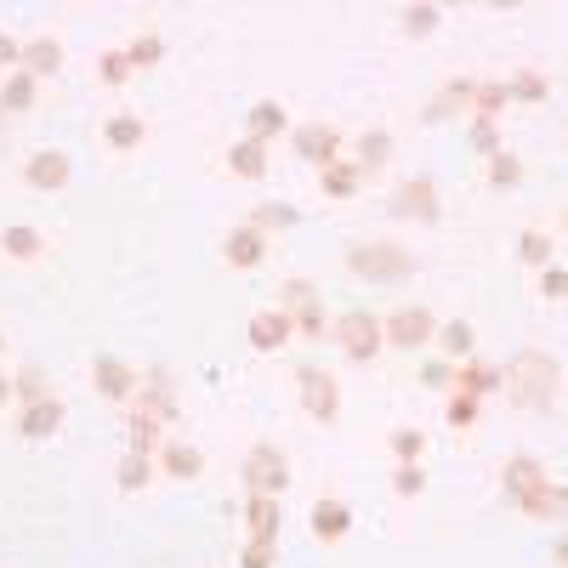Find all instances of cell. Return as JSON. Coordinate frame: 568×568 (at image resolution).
Wrapping results in <instances>:
<instances>
[{"label": "cell", "instance_id": "1", "mask_svg": "<svg viewBox=\"0 0 568 568\" xmlns=\"http://www.w3.org/2000/svg\"><path fill=\"white\" fill-rule=\"evenodd\" d=\"M506 387L523 409H546L557 398V358H546L540 347H523L512 358V370H506Z\"/></svg>", "mask_w": 568, "mask_h": 568}, {"label": "cell", "instance_id": "2", "mask_svg": "<svg viewBox=\"0 0 568 568\" xmlns=\"http://www.w3.org/2000/svg\"><path fill=\"white\" fill-rule=\"evenodd\" d=\"M347 267L370 284H398V279L415 273V256H409L404 245H353L347 250Z\"/></svg>", "mask_w": 568, "mask_h": 568}, {"label": "cell", "instance_id": "3", "mask_svg": "<svg viewBox=\"0 0 568 568\" xmlns=\"http://www.w3.org/2000/svg\"><path fill=\"white\" fill-rule=\"evenodd\" d=\"M245 489L250 495H284L290 489V461H284V449L279 444H256L245 455Z\"/></svg>", "mask_w": 568, "mask_h": 568}, {"label": "cell", "instance_id": "4", "mask_svg": "<svg viewBox=\"0 0 568 568\" xmlns=\"http://www.w3.org/2000/svg\"><path fill=\"white\" fill-rule=\"evenodd\" d=\"M336 341H341V353L353 358V364H370V358L387 347L381 319H375V313H364V307H353V313H341V319H336Z\"/></svg>", "mask_w": 568, "mask_h": 568}, {"label": "cell", "instance_id": "5", "mask_svg": "<svg viewBox=\"0 0 568 568\" xmlns=\"http://www.w3.org/2000/svg\"><path fill=\"white\" fill-rule=\"evenodd\" d=\"M381 336H387V347H404V353H421L426 341L438 336V319L426 313V307H398L392 319H381Z\"/></svg>", "mask_w": 568, "mask_h": 568}, {"label": "cell", "instance_id": "6", "mask_svg": "<svg viewBox=\"0 0 568 568\" xmlns=\"http://www.w3.org/2000/svg\"><path fill=\"white\" fill-rule=\"evenodd\" d=\"M296 387H302V409L313 415V421H336V415H341V387H336V375H330V370L302 364Z\"/></svg>", "mask_w": 568, "mask_h": 568}, {"label": "cell", "instance_id": "7", "mask_svg": "<svg viewBox=\"0 0 568 568\" xmlns=\"http://www.w3.org/2000/svg\"><path fill=\"white\" fill-rule=\"evenodd\" d=\"M279 296H284V313H290V319H296V330H302V336L307 341H319L324 336V313H319V290H313V284H307V279H290V284H284V290H279Z\"/></svg>", "mask_w": 568, "mask_h": 568}, {"label": "cell", "instance_id": "8", "mask_svg": "<svg viewBox=\"0 0 568 568\" xmlns=\"http://www.w3.org/2000/svg\"><path fill=\"white\" fill-rule=\"evenodd\" d=\"M296 160H307V165H336L341 160V131L336 125H296Z\"/></svg>", "mask_w": 568, "mask_h": 568}, {"label": "cell", "instance_id": "9", "mask_svg": "<svg viewBox=\"0 0 568 568\" xmlns=\"http://www.w3.org/2000/svg\"><path fill=\"white\" fill-rule=\"evenodd\" d=\"M392 216H404V222H438V188H432L426 177L398 182V194H392Z\"/></svg>", "mask_w": 568, "mask_h": 568}, {"label": "cell", "instance_id": "10", "mask_svg": "<svg viewBox=\"0 0 568 568\" xmlns=\"http://www.w3.org/2000/svg\"><path fill=\"white\" fill-rule=\"evenodd\" d=\"M290 336H296V319H290L284 307H262V313H250V347H256V353H279Z\"/></svg>", "mask_w": 568, "mask_h": 568}, {"label": "cell", "instance_id": "11", "mask_svg": "<svg viewBox=\"0 0 568 568\" xmlns=\"http://www.w3.org/2000/svg\"><path fill=\"white\" fill-rule=\"evenodd\" d=\"M91 381H97V392H103V398H114V404H125V398H131V392L142 387V375L131 370L125 358H97Z\"/></svg>", "mask_w": 568, "mask_h": 568}, {"label": "cell", "instance_id": "12", "mask_svg": "<svg viewBox=\"0 0 568 568\" xmlns=\"http://www.w3.org/2000/svg\"><path fill=\"white\" fill-rule=\"evenodd\" d=\"M23 182H29L35 194H57V188L69 182V160L52 154V148H40V154H29V165H23Z\"/></svg>", "mask_w": 568, "mask_h": 568}, {"label": "cell", "instance_id": "13", "mask_svg": "<svg viewBox=\"0 0 568 568\" xmlns=\"http://www.w3.org/2000/svg\"><path fill=\"white\" fill-rule=\"evenodd\" d=\"M262 256H267V233L250 228V222L222 239V262H228V267H262Z\"/></svg>", "mask_w": 568, "mask_h": 568}, {"label": "cell", "instance_id": "14", "mask_svg": "<svg viewBox=\"0 0 568 568\" xmlns=\"http://www.w3.org/2000/svg\"><path fill=\"white\" fill-rule=\"evenodd\" d=\"M57 426H63V398H40V404H23V415H18V432L29 438V444H46Z\"/></svg>", "mask_w": 568, "mask_h": 568}, {"label": "cell", "instance_id": "15", "mask_svg": "<svg viewBox=\"0 0 568 568\" xmlns=\"http://www.w3.org/2000/svg\"><path fill=\"white\" fill-rule=\"evenodd\" d=\"M279 523H284L279 495H250V500H245V529H250V540H279Z\"/></svg>", "mask_w": 568, "mask_h": 568}, {"label": "cell", "instance_id": "16", "mask_svg": "<svg viewBox=\"0 0 568 568\" xmlns=\"http://www.w3.org/2000/svg\"><path fill=\"white\" fill-rule=\"evenodd\" d=\"M18 69L35 74V80L57 74V69H63V40H57V35H35L29 46H23V63H18Z\"/></svg>", "mask_w": 568, "mask_h": 568}, {"label": "cell", "instance_id": "17", "mask_svg": "<svg viewBox=\"0 0 568 568\" xmlns=\"http://www.w3.org/2000/svg\"><path fill=\"white\" fill-rule=\"evenodd\" d=\"M307 523H313V534L319 540H341V534L353 529V512H347V500H313V512H307Z\"/></svg>", "mask_w": 568, "mask_h": 568}, {"label": "cell", "instance_id": "18", "mask_svg": "<svg viewBox=\"0 0 568 568\" xmlns=\"http://www.w3.org/2000/svg\"><path fill=\"white\" fill-rule=\"evenodd\" d=\"M432 347L449 358V364H466L472 358V347H478V330L466 319H449V324H438V336H432Z\"/></svg>", "mask_w": 568, "mask_h": 568}, {"label": "cell", "instance_id": "19", "mask_svg": "<svg viewBox=\"0 0 568 568\" xmlns=\"http://www.w3.org/2000/svg\"><path fill=\"white\" fill-rule=\"evenodd\" d=\"M506 387V375L495 370V364H478V358H466V364H455V392H472V398H489V392Z\"/></svg>", "mask_w": 568, "mask_h": 568}, {"label": "cell", "instance_id": "20", "mask_svg": "<svg viewBox=\"0 0 568 568\" xmlns=\"http://www.w3.org/2000/svg\"><path fill=\"white\" fill-rule=\"evenodd\" d=\"M540 483H546V466L534 461V455H517V461H506V495H512L517 506H523V500H529Z\"/></svg>", "mask_w": 568, "mask_h": 568}, {"label": "cell", "instance_id": "21", "mask_svg": "<svg viewBox=\"0 0 568 568\" xmlns=\"http://www.w3.org/2000/svg\"><path fill=\"white\" fill-rule=\"evenodd\" d=\"M478 103V80H449L432 103H426V120H449V114H461V108Z\"/></svg>", "mask_w": 568, "mask_h": 568}, {"label": "cell", "instance_id": "22", "mask_svg": "<svg viewBox=\"0 0 568 568\" xmlns=\"http://www.w3.org/2000/svg\"><path fill=\"white\" fill-rule=\"evenodd\" d=\"M228 171H233V177H245V182L267 177V142H256V137L233 142V148H228Z\"/></svg>", "mask_w": 568, "mask_h": 568}, {"label": "cell", "instance_id": "23", "mask_svg": "<svg viewBox=\"0 0 568 568\" xmlns=\"http://www.w3.org/2000/svg\"><path fill=\"white\" fill-rule=\"evenodd\" d=\"M319 188H324V199H353L358 188H364V171H358L353 160H336V165L319 171Z\"/></svg>", "mask_w": 568, "mask_h": 568}, {"label": "cell", "instance_id": "24", "mask_svg": "<svg viewBox=\"0 0 568 568\" xmlns=\"http://www.w3.org/2000/svg\"><path fill=\"white\" fill-rule=\"evenodd\" d=\"M137 409L160 415V421H171V415H177V387H171V375H165V370L148 375V381H142V404Z\"/></svg>", "mask_w": 568, "mask_h": 568}, {"label": "cell", "instance_id": "25", "mask_svg": "<svg viewBox=\"0 0 568 568\" xmlns=\"http://www.w3.org/2000/svg\"><path fill=\"white\" fill-rule=\"evenodd\" d=\"M523 512H529V517H546V523H551V517H568V483L546 478L529 500H523Z\"/></svg>", "mask_w": 568, "mask_h": 568}, {"label": "cell", "instance_id": "26", "mask_svg": "<svg viewBox=\"0 0 568 568\" xmlns=\"http://www.w3.org/2000/svg\"><path fill=\"white\" fill-rule=\"evenodd\" d=\"M0 250H6L12 262H35L40 250H46V239H40V228H23V222H12V228L0 233Z\"/></svg>", "mask_w": 568, "mask_h": 568}, {"label": "cell", "instance_id": "27", "mask_svg": "<svg viewBox=\"0 0 568 568\" xmlns=\"http://www.w3.org/2000/svg\"><path fill=\"white\" fill-rule=\"evenodd\" d=\"M245 120H250V137H256V142H267V137H279L284 125H290V114H284V103L262 97V103H256V108L245 114Z\"/></svg>", "mask_w": 568, "mask_h": 568}, {"label": "cell", "instance_id": "28", "mask_svg": "<svg viewBox=\"0 0 568 568\" xmlns=\"http://www.w3.org/2000/svg\"><path fill=\"white\" fill-rule=\"evenodd\" d=\"M35 74H23V69H12L6 74V86H0V108L6 114H23V108H35Z\"/></svg>", "mask_w": 568, "mask_h": 568}, {"label": "cell", "instance_id": "29", "mask_svg": "<svg viewBox=\"0 0 568 568\" xmlns=\"http://www.w3.org/2000/svg\"><path fill=\"white\" fill-rule=\"evenodd\" d=\"M148 478H154V455H131L125 449L120 466H114V483H120L125 495H137V489H148Z\"/></svg>", "mask_w": 568, "mask_h": 568}, {"label": "cell", "instance_id": "30", "mask_svg": "<svg viewBox=\"0 0 568 568\" xmlns=\"http://www.w3.org/2000/svg\"><path fill=\"white\" fill-rule=\"evenodd\" d=\"M358 171H364V177H370V171H381V165H392V137L387 131H364V137H358Z\"/></svg>", "mask_w": 568, "mask_h": 568}, {"label": "cell", "instance_id": "31", "mask_svg": "<svg viewBox=\"0 0 568 568\" xmlns=\"http://www.w3.org/2000/svg\"><path fill=\"white\" fill-rule=\"evenodd\" d=\"M142 137H148L142 114H114V120L103 125V142H108V148H120V154H125V148H137Z\"/></svg>", "mask_w": 568, "mask_h": 568}, {"label": "cell", "instance_id": "32", "mask_svg": "<svg viewBox=\"0 0 568 568\" xmlns=\"http://www.w3.org/2000/svg\"><path fill=\"white\" fill-rule=\"evenodd\" d=\"M160 415H148V409H131V455H154L160 449Z\"/></svg>", "mask_w": 568, "mask_h": 568}, {"label": "cell", "instance_id": "33", "mask_svg": "<svg viewBox=\"0 0 568 568\" xmlns=\"http://www.w3.org/2000/svg\"><path fill=\"white\" fill-rule=\"evenodd\" d=\"M165 472H171V478H199V472H205V455H199L194 444H165Z\"/></svg>", "mask_w": 568, "mask_h": 568}, {"label": "cell", "instance_id": "34", "mask_svg": "<svg viewBox=\"0 0 568 568\" xmlns=\"http://www.w3.org/2000/svg\"><path fill=\"white\" fill-rule=\"evenodd\" d=\"M125 57H131V69H154V63H160V57H165V40H160V35H148V29H142V35L131 40V46H125Z\"/></svg>", "mask_w": 568, "mask_h": 568}, {"label": "cell", "instance_id": "35", "mask_svg": "<svg viewBox=\"0 0 568 568\" xmlns=\"http://www.w3.org/2000/svg\"><path fill=\"white\" fill-rule=\"evenodd\" d=\"M250 228H296V205H279V199H267V205H256V216H250Z\"/></svg>", "mask_w": 568, "mask_h": 568}, {"label": "cell", "instance_id": "36", "mask_svg": "<svg viewBox=\"0 0 568 568\" xmlns=\"http://www.w3.org/2000/svg\"><path fill=\"white\" fill-rule=\"evenodd\" d=\"M506 103H512V97H506V80H489V86L478 80V103H472V114H478V120H495Z\"/></svg>", "mask_w": 568, "mask_h": 568}, {"label": "cell", "instance_id": "37", "mask_svg": "<svg viewBox=\"0 0 568 568\" xmlns=\"http://www.w3.org/2000/svg\"><path fill=\"white\" fill-rule=\"evenodd\" d=\"M398 23H404V35H432V29L444 23V12H438V6H404Z\"/></svg>", "mask_w": 568, "mask_h": 568}, {"label": "cell", "instance_id": "38", "mask_svg": "<svg viewBox=\"0 0 568 568\" xmlns=\"http://www.w3.org/2000/svg\"><path fill=\"white\" fill-rule=\"evenodd\" d=\"M506 97H523V103H540V97H546V74H540V69H523V74H512V80H506Z\"/></svg>", "mask_w": 568, "mask_h": 568}, {"label": "cell", "instance_id": "39", "mask_svg": "<svg viewBox=\"0 0 568 568\" xmlns=\"http://www.w3.org/2000/svg\"><path fill=\"white\" fill-rule=\"evenodd\" d=\"M517 182H523V165H517L506 148H500V154H489V188H517Z\"/></svg>", "mask_w": 568, "mask_h": 568}, {"label": "cell", "instance_id": "40", "mask_svg": "<svg viewBox=\"0 0 568 568\" xmlns=\"http://www.w3.org/2000/svg\"><path fill=\"white\" fill-rule=\"evenodd\" d=\"M517 256H523L529 267H551V239L540 228H529L523 239H517Z\"/></svg>", "mask_w": 568, "mask_h": 568}, {"label": "cell", "instance_id": "41", "mask_svg": "<svg viewBox=\"0 0 568 568\" xmlns=\"http://www.w3.org/2000/svg\"><path fill=\"white\" fill-rule=\"evenodd\" d=\"M12 398H18V404H40V398H52V392H46V375H40V370L12 375Z\"/></svg>", "mask_w": 568, "mask_h": 568}, {"label": "cell", "instance_id": "42", "mask_svg": "<svg viewBox=\"0 0 568 568\" xmlns=\"http://www.w3.org/2000/svg\"><path fill=\"white\" fill-rule=\"evenodd\" d=\"M97 80H103V86H125V80H131V57H125V52H103V57H97Z\"/></svg>", "mask_w": 568, "mask_h": 568}, {"label": "cell", "instance_id": "43", "mask_svg": "<svg viewBox=\"0 0 568 568\" xmlns=\"http://www.w3.org/2000/svg\"><path fill=\"white\" fill-rule=\"evenodd\" d=\"M421 449H426V432H415V426H398V432H392V455H398V466L421 461Z\"/></svg>", "mask_w": 568, "mask_h": 568}, {"label": "cell", "instance_id": "44", "mask_svg": "<svg viewBox=\"0 0 568 568\" xmlns=\"http://www.w3.org/2000/svg\"><path fill=\"white\" fill-rule=\"evenodd\" d=\"M478 409H483V398H472V392H455L444 415H449V426H461V432H466V426L478 421Z\"/></svg>", "mask_w": 568, "mask_h": 568}, {"label": "cell", "instance_id": "45", "mask_svg": "<svg viewBox=\"0 0 568 568\" xmlns=\"http://www.w3.org/2000/svg\"><path fill=\"white\" fill-rule=\"evenodd\" d=\"M273 563H279V546H273V540H245L239 568H273Z\"/></svg>", "mask_w": 568, "mask_h": 568}, {"label": "cell", "instance_id": "46", "mask_svg": "<svg viewBox=\"0 0 568 568\" xmlns=\"http://www.w3.org/2000/svg\"><path fill=\"white\" fill-rule=\"evenodd\" d=\"M392 489H398V495H421V489H426V472H421V461H404V466H398V472H392Z\"/></svg>", "mask_w": 568, "mask_h": 568}, {"label": "cell", "instance_id": "47", "mask_svg": "<svg viewBox=\"0 0 568 568\" xmlns=\"http://www.w3.org/2000/svg\"><path fill=\"white\" fill-rule=\"evenodd\" d=\"M421 381H426V387H455V364H449V358H426Z\"/></svg>", "mask_w": 568, "mask_h": 568}, {"label": "cell", "instance_id": "48", "mask_svg": "<svg viewBox=\"0 0 568 568\" xmlns=\"http://www.w3.org/2000/svg\"><path fill=\"white\" fill-rule=\"evenodd\" d=\"M540 296H546V302H563L568 296V273L563 267H540Z\"/></svg>", "mask_w": 568, "mask_h": 568}, {"label": "cell", "instance_id": "49", "mask_svg": "<svg viewBox=\"0 0 568 568\" xmlns=\"http://www.w3.org/2000/svg\"><path fill=\"white\" fill-rule=\"evenodd\" d=\"M472 148H478V154H500L495 120H478V114H472Z\"/></svg>", "mask_w": 568, "mask_h": 568}, {"label": "cell", "instance_id": "50", "mask_svg": "<svg viewBox=\"0 0 568 568\" xmlns=\"http://www.w3.org/2000/svg\"><path fill=\"white\" fill-rule=\"evenodd\" d=\"M18 63H23V46L12 35H0V69H18Z\"/></svg>", "mask_w": 568, "mask_h": 568}, {"label": "cell", "instance_id": "51", "mask_svg": "<svg viewBox=\"0 0 568 568\" xmlns=\"http://www.w3.org/2000/svg\"><path fill=\"white\" fill-rule=\"evenodd\" d=\"M557 568H568V540H557Z\"/></svg>", "mask_w": 568, "mask_h": 568}, {"label": "cell", "instance_id": "52", "mask_svg": "<svg viewBox=\"0 0 568 568\" xmlns=\"http://www.w3.org/2000/svg\"><path fill=\"white\" fill-rule=\"evenodd\" d=\"M6 398H12V381H6V375H0V404H6Z\"/></svg>", "mask_w": 568, "mask_h": 568}, {"label": "cell", "instance_id": "53", "mask_svg": "<svg viewBox=\"0 0 568 568\" xmlns=\"http://www.w3.org/2000/svg\"><path fill=\"white\" fill-rule=\"evenodd\" d=\"M0 120H6V108H0Z\"/></svg>", "mask_w": 568, "mask_h": 568}, {"label": "cell", "instance_id": "54", "mask_svg": "<svg viewBox=\"0 0 568 568\" xmlns=\"http://www.w3.org/2000/svg\"><path fill=\"white\" fill-rule=\"evenodd\" d=\"M0 347H6V336H0Z\"/></svg>", "mask_w": 568, "mask_h": 568}]
</instances>
